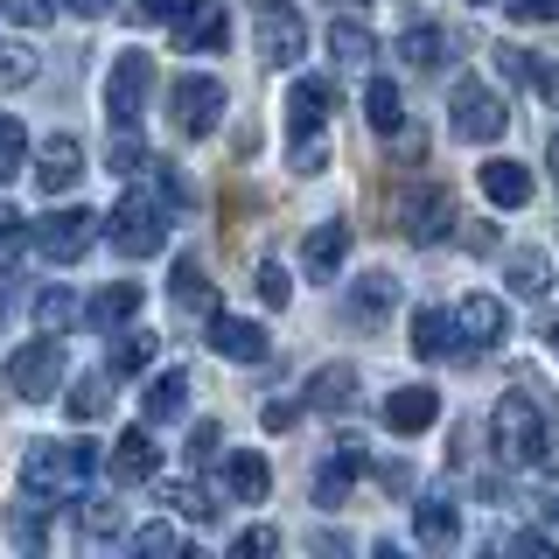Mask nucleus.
Masks as SVG:
<instances>
[{"mask_svg":"<svg viewBox=\"0 0 559 559\" xmlns=\"http://www.w3.org/2000/svg\"><path fill=\"white\" fill-rule=\"evenodd\" d=\"M489 433H497V454L511 468L559 476V419L538 406V392H503L497 413H489Z\"/></svg>","mask_w":559,"mask_h":559,"instance_id":"nucleus-1","label":"nucleus"},{"mask_svg":"<svg viewBox=\"0 0 559 559\" xmlns=\"http://www.w3.org/2000/svg\"><path fill=\"white\" fill-rule=\"evenodd\" d=\"M98 468V448L92 441H35L22 454V497L28 503H57L70 489H84Z\"/></svg>","mask_w":559,"mask_h":559,"instance_id":"nucleus-2","label":"nucleus"},{"mask_svg":"<svg viewBox=\"0 0 559 559\" xmlns=\"http://www.w3.org/2000/svg\"><path fill=\"white\" fill-rule=\"evenodd\" d=\"M322 127H329V84L322 78H294V92H287V140H294V168H301V175H322V162H329Z\"/></svg>","mask_w":559,"mask_h":559,"instance_id":"nucleus-3","label":"nucleus"},{"mask_svg":"<svg viewBox=\"0 0 559 559\" xmlns=\"http://www.w3.org/2000/svg\"><path fill=\"white\" fill-rule=\"evenodd\" d=\"M105 238H112L127 259H154V252L168 245V203L127 189V197L112 203V217H105Z\"/></svg>","mask_w":559,"mask_h":559,"instance_id":"nucleus-4","label":"nucleus"},{"mask_svg":"<svg viewBox=\"0 0 559 559\" xmlns=\"http://www.w3.org/2000/svg\"><path fill=\"white\" fill-rule=\"evenodd\" d=\"M98 224H105V217H92V210L70 203V210H49V217H35V224H28V245L49 259V266H78V259L92 252Z\"/></svg>","mask_w":559,"mask_h":559,"instance_id":"nucleus-5","label":"nucleus"},{"mask_svg":"<svg viewBox=\"0 0 559 559\" xmlns=\"http://www.w3.org/2000/svg\"><path fill=\"white\" fill-rule=\"evenodd\" d=\"M448 127H454V140L489 147V140H503V127H511V105L489 92V84L462 78V84H454V98H448Z\"/></svg>","mask_w":559,"mask_h":559,"instance_id":"nucleus-6","label":"nucleus"},{"mask_svg":"<svg viewBox=\"0 0 559 559\" xmlns=\"http://www.w3.org/2000/svg\"><path fill=\"white\" fill-rule=\"evenodd\" d=\"M252 22H259V57L273 70H294V57L308 49V28L294 14V0H252Z\"/></svg>","mask_w":559,"mask_h":559,"instance_id":"nucleus-7","label":"nucleus"},{"mask_svg":"<svg viewBox=\"0 0 559 559\" xmlns=\"http://www.w3.org/2000/svg\"><path fill=\"white\" fill-rule=\"evenodd\" d=\"M57 384H63V343L43 329V343H28V349L8 357V392L14 399H49Z\"/></svg>","mask_w":559,"mask_h":559,"instance_id":"nucleus-8","label":"nucleus"},{"mask_svg":"<svg viewBox=\"0 0 559 559\" xmlns=\"http://www.w3.org/2000/svg\"><path fill=\"white\" fill-rule=\"evenodd\" d=\"M175 133L182 140H203V133H217V119H224V84L217 78H175Z\"/></svg>","mask_w":559,"mask_h":559,"instance_id":"nucleus-9","label":"nucleus"},{"mask_svg":"<svg viewBox=\"0 0 559 559\" xmlns=\"http://www.w3.org/2000/svg\"><path fill=\"white\" fill-rule=\"evenodd\" d=\"M147 84H154V63L140 57V49H127V57L112 63V78H105V112H112V127H140Z\"/></svg>","mask_w":559,"mask_h":559,"instance_id":"nucleus-10","label":"nucleus"},{"mask_svg":"<svg viewBox=\"0 0 559 559\" xmlns=\"http://www.w3.org/2000/svg\"><path fill=\"white\" fill-rule=\"evenodd\" d=\"M448 322H454V336H462L468 357H489V349L511 336V322H503V301H497V294H462V308H454Z\"/></svg>","mask_w":559,"mask_h":559,"instance_id":"nucleus-11","label":"nucleus"},{"mask_svg":"<svg viewBox=\"0 0 559 559\" xmlns=\"http://www.w3.org/2000/svg\"><path fill=\"white\" fill-rule=\"evenodd\" d=\"M175 43L189 49V57H210V49H224V35H231V14H224V0H175Z\"/></svg>","mask_w":559,"mask_h":559,"instance_id":"nucleus-12","label":"nucleus"},{"mask_svg":"<svg viewBox=\"0 0 559 559\" xmlns=\"http://www.w3.org/2000/svg\"><path fill=\"white\" fill-rule=\"evenodd\" d=\"M203 329H210V349H217V357H231V364H266V349H273L259 322H238V314H224V308L210 314Z\"/></svg>","mask_w":559,"mask_h":559,"instance_id":"nucleus-13","label":"nucleus"},{"mask_svg":"<svg viewBox=\"0 0 559 559\" xmlns=\"http://www.w3.org/2000/svg\"><path fill=\"white\" fill-rule=\"evenodd\" d=\"M448 224H454V197H448L441 182H433V189H413V197H406V238H413V245H441Z\"/></svg>","mask_w":559,"mask_h":559,"instance_id":"nucleus-14","label":"nucleus"},{"mask_svg":"<svg viewBox=\"0 0 559 559\" xmlns=\"http://www.w3.org/2000/svg\"><path fill=\"white\" fill-rule=\"evenodd\" d=\"M433 419H441V392H433V384H399V392L384 399V427L392 433H427Z\"/></svg>","mask_w":559,"mask_h":559,"instance_id":"nucleus-15","label":"nucleus"},{"mask_svg":"<svg viewBox=\"0 0 559 559\" xmlns=\"http://www.w3.org/2000/svg\"><path fill=\"white\" fill-rule=\"evenodd\" d=\"M413 532H419V546L448 552L454 538H462V503H454L448 489H427V497H419V511H413Z\"/></svg>","mask_w":559,"mask_h":559,"instance_id":"nucleus-16","label":"nucleus"},{"mask_svg":"<svg viewBox=\"0 0 559 559\" xmlns=\"http://www.w3.org/2000/svg\"><path fill=\"white\" fill-rule=\"evenodd\" d=\"M357 476H364V441L349 433V441H336V448H329L322 476H314V503H329V511H336V503L349 497V483H357Z\"/></svg>","mask_w":559,"mask_h":559,"instance_id":"nucleus-17","label":"nucleus"},{"mask_svg":"<svg viewBox=\"0 0 559 559\" xmlns=\"http://www.w3.org/2000/svg\"><path fill=\"white\" fill-rule=\"evenodd\" d=\"M105 468H112V483H154V468H162V448H154L147 427H133L127 441H112V454H105Z\"/></svg>","mask_w":559,"mask_h":559,"instance_id":"nucleus-18","label":"nucleus"},{"mask_svg":"<svg viewBox=\"0 0 559 559\" xmlns=\"http://www.w3.org/2000/svg\"><path fill=\"white\" fill-rule=\"evenodd\" d=\"M78 175H84V147H78L70 133H49V140H43V154H35V182H43L49 197H63Z\"/></svg>","mask_w":559,"mask_h":559,"instance_id":"nucleus-19","label":"nucleus"},{"mask_svg":"<svg viewBox=\"0 0 559 559\" xmlns=\"http://www.w3.org/2000/svg\"><path fill=\"white\" fill-rule=\"evenodd\" d=\"M168 301L182 308L189 322H210V314H217V287L203 280L197 259H182V266H175V280H168Z\"/></svg>","mask_w":559,"mask_h":559,"instance_id":"nucleus-20","label":"nucleus"},{"mask_svg":"<svg viewBox=\"0 0 559 559\" xmlns=\"http://www.w3.org/2000/svg\"><path fill=\"white\" fill-rule=\"evenodd\" d=\"M392 301H399V280H392V273H364L357 287H349V322L378 329L384 314H392Z\"/></svg>","mask_w":559,"mask_h":559,"instance_id":"nucleus-21","label":"nucleus"},{"mask_svg":"<svg viewBox=\"0 0 559 559\" xmlns=\"http://www.w3.org/2000/svg\"><path fill=\"white\" fill-rule=\"evenodd\" d=\"M224 489H231L238 503H266V489H273V468H266V454L238 448L231 462H224Z\"/></svg>","mask_w":559,"mask_h":559,"instance_id":"nucleus-22","label":"nucleus"},{"mask_svg":"<svg viewBox=\"0 0 559 559\" xmlns=\"http://www.w3.org/2000/svg\"><path fill=\"white\" fill-rule=\"evenodd\" d=\"M483 197L497 203V210H524V203H532V168H518V162H483Z\"/></svg>","mask_w":559,"mask_h":559,"instance_id":"nucleus-23","label":"nucleus"},{"mask_svg":"<svg viewBox=\"0 0 559 559\" xmlns=\"http://www.w3.org/2000/svg\"><path fill=\"white\" fill-rule=\"evenodd\" d=\"M140 413H147V427H168V419L189 413V371H162L147 384V399H140Z\"/></svg>","mask_w":559,"mask_h":559,"instance_id":"nucleus-24","label":"nucleus"},{"mask_svg":"<svg viewBox=\"0 0 559 559\" xmlns=\"http://www.w3.org/2000/svg\"><path fill=\"white\" fill-rule=\"evenodd\" d=\"M349 399H357V371H349V364H322V371L308 378V406L314 413H349Z\"/></svg>","mask_w":559,"mask_h":559,"instance_id":"nucleus-25","label":"nucleus"},{"mask_svg":"<svg viewBox=\"0 0 559 559\" xmlns=\"http://www.w3.org/2000/svg\"><path fill=\"white\" fill-rule=\"evenodd\" d=\"M343 252H349V224H314L308 245H301V266H308L314 280H329V273L343 266Z\"/></svg>","mask_w":559,"mask_h":559,"instance_id":"nucleus-26","label":"nucleus"},{"mask_svg":"<svg viewBox=\"0 0 559 559\" xmlns=\"http://www.w3.org/2000/svg\"><path fill=\"white\" fill-rule=\"evenodd\" d=\"M140 301H147V294H140V280H112V287H105L84 314H92V329H127L133 314H140Z\"/></svg>","mask_w":559,"mask_h":559,"instance_id":"nucleus-27","label":"nucleus"},{"mask_svg":"<svg viewBox=\"0 0 559 559\" xmlns=\"http://www.w3.org/2000/svg\"><path fill=\"white\" fill-rule=\"evenodd\" d=\"M63 406H70V419H105L112 413V371H84L63 392Z\"/></svg>","mask_w":559,"mask_h":559,"instance_id":"nucleus-28","label":"nucleus"},{"mask_svg":"<svg viewBox=\"0 0 559 559\" xmlns=\"http://www.w3.org/2000/svg\"><path fill=\"white\" fill-rule=\"evenodd\" d=\"M154 349H162V336H154V329H127V336L112 343V364H105V371L112 378H140L154 364Z\"/></svg>","mask_w":559,"mask_h":559,"instance_id":"nucleus-29","label":"nucleus"},{"mask_svg":"<svg viewBox=\"0 0 559 559\" xmlns=\"http://www.w3.org/2000/svg\"><path fill=\"white\" fill-rule=\"evenodd\" d=\"M413 349H419L427 364H441L448 349H454V322H448L441 308H419V314H413Z\"/></svg>","mask_w":559,"mask_h":559,"instance_id":"nucleus-30","label":"nucleus"},{"mask_svg":"<svg viewBox=\"0 0 559 559\" xmlns=\"http://www.w3.org/2000/svg\"><path fill=\"white\" fill-rule=\"evenodd\" d=\"M329 57L364 63V57H378V35L364 28V22H349V14H336V22H329Z\"/></svg>","mask_w":559,"mask_h":559,"instance_id":"nucleus-31","label":"nucleus"},{"mask_svg":"<svg viewBox=\"0 0 559 559\" xmlns=\"http://www.w3.org/2000/svg\"><path fill=\"white\" fill-rule=\"evenodd\" d=\"M441 49H448V35L433 28V22H413L406 35H399V57H406L413 70H433V63H441Z\"/></svg>","mask_w":559,"mask_h":559,"instance_id":"nucleus-32","label":"nucleus"},{"mask_svg":"<svg viewBox=\"0 0 559 559\" xmlns=\"http://www.w3.org/2000/svg\"><path fill=\"white\" fill-rule=\"evenodd\" d=\"M511 294H524V301H546V294H552L546 252H518V259H511Z\"/></svg>","mask_w":559,"mask_h":559,"instance_id":"nucleus-33","label":"nucleus"},{"mask_svg":"<svg viewBox=\"0 0 559 559\" xmlns=\"http://www.w3.org/2000/svg\"><path fill=\"white\" fill-rule=\"evenodd\" d=\"M364 119H371L378 133H399V119H406V112H399V84L392 78H371V84H364Z\"/></svg>","mask_w":559,"mask_h":559,"instance_id":"nucleus-34","label":"nucleus"},{"mask_svg":"<svg viewBox=\"0 0 559 559\" xmlns=\"http://www.w3.org/2000/svg\"><path fill=\"white\" fill-rule=\"evenodd\" d=\"M22 252H28V217L14 203H0V273L22 266Z\"/></svg>","mask_w":559,"mask_h":559,"instance_id":"nucleus-35","label":"nucleus"},{"mask_svg":"<svg viewBox=\"0 0 559 559\" xmlns=\"http://www.w3.org/2000/svg\"><path fill=\"white\" fill-rule=\"evenodd\" d=\"M162 503H168L175 518H189V524H210V518H217V503H210L197 483H168V489H162Z\"/></svg>","mask_w":559,"mask_h":559,"instance_id":"nucleus-36","label":"nucleus"},{"mask_svg":"<svg viewBox=\"0 0 559 559\" xmlns=\"http://www.w3.org/2000/svg\"><path fill=\"white\" fill-rule=\"evenodd\" d=\"M28 162V133H22V119L14 112H0V182H14Z\"/></svg>","mask_w":559,"mask_h":559,"instance_id":"nucleus-37","label":"nucleus"},{"mask_svg":"<svg viewBox=\"0 0 559 559\" xmlns=\"http://www.w3.org/2000/svg\"><path fill=\"white\" fill-rule=\"evenodd\" d=\"M524 84H532V92L559 112V63L552 57H538V49H532V57H524Z\"/></svg>","mask_w":559,"mask_h":559,"instance_id":"nucleus-38","label":"nucleus"},{"mask_svg":"<svg viewBox=\"0 0 559 559\" xmlns=\"http://www.w3.org/2000/svg\"><path fill=\"white\" fill-rule=\"evenodd\" d=\"M28 78H35V57L22 43H0V92H22Z\"/></svg>","mask_w":559,"mask_h":559,"instance_id":"nucleus-39","label":"nucleus"},{"mask_svg":"<svg viewBox=\"0 0 559 559\" xmlns=\"http://www.w3.org/2000/svg\"><path fill=\"white\" fill-rule=\"evenodd\" d=\"M63 322H78V301H70V294L63 287H49L43 294V301H35V329H49V336H57V329Z\"/></svg>","mask_w":559,"mask_h":559,"instance_id":"nucleus-40","label":"nucleus"},{"mask_svg":"<svg viewBox=\"0 0 559 559\" xmlns=\"http://www.w3.org/2000/svg\"><path fill=\"white\" fill-rule=\"evenodd\" d=\"M0 8H8L14 28H49L57 22V0H0Z\"/></svg>","mask_w":559,"mask_h":559,"instance_id":"nucleus-41","label":"nucleus"},{"mask_svg":"<svg viewBox=\"0 0 559 559\" xmlns=\"http://www.w3.org/2000/svg\"><path fill=\"white\" fill-rule=\"evenodd\" d=\"M140 168H147V147H140L133 127H119V140H112V175H140Z\"/></svg>","mask_w":559,"mask_h":559,"instance_id":"nucleus-42","label":"nucleus"},{"mask_svg":"<svg viewBox=\"0 0 559 559\" xmlns=\"http://www.w3.org/2000/svg\"><path fill=\"white\" fill-rule=\"evenodd\" d=\"M133 552H182V532H175V524H140Z\"/></svg>","mask_w":559,"mask_h":559,"instance_id":"nucleus-43","label":"nucleus"},{"mask_svg":"<svg viewBox=\"0 0 559 559\" xmlns=\"http://www.w3.org/2000/svg\"><path fill=\"white\" fill-rule=\"evenodd\" d=\"M273 546H280V532H266V524H252V532H238V546H231V552H238V559H266Z\"/></svg>","mask_w":559,"mask_h":559,"instance_id":"nucleus-44","label":"nucleus"},{"mask_svg":"<svg viewBox=\"0 0 559 559\" xmlns=\"http://www.w3.org/2000/svg\"><path fill=\"white\" fill-rule=\"evenodd\" d=\"M259 301L287 308V266H259Z\"/></svg>","mask_w":559,"mask_h":559,"instance_id":"nucleus-45","label":"nucleus"},{"mask_svg":"<svg viewBox=\"0 0 559 559\" xmlns=\"http://www.w3.org/2000/svg\"><path fill=\"white\" fill-rule=\"evenodd\" d=\"M511 22H559V0H503Z\"/></svg>","mask_w":559,"mask_h":559,"instance_id":"nucleus-46","label":"nucleus"},{"mask_svg":"<svg viewBox=\"0 0 559 559\" xmlns=\"http://www.w3.org/2000/svg\"><path fill=\"white\" fill-rule=\"evenodd\" d=\"M84 532H119V511H112V503H105V497H92V503H84Z\"/></svg>","mask_w":559,"mask_h":559,"instance_id":"nucleus-47","label":"nucleus"},{"mask_svg":"<svg viewBox=\"0 0 559 559\" xmlns=\"http://www.w3.org/2000/svg\"><path fill=\"white\" fill-rule=\"evenodd\" d=\"M8 532L22 538V546H43V511H14V518H8Z\"/></svg>","mask_w":559,"mask_h":559,"instance_id":"nucleus-48","label":"nucleus"},{"mask_svg":"<svg viewBox=\"0 0 559 559\" xmlns=\"http://www.w3.org/2000/svg\"><path fill=\"white\" fill-rule=\"evenodd\" d=\"M210 454H217V427H210V419H203V427L189 433V462H210Z\"/></svg>","mask_w":559,"mask_h":559,"instance_id":"nucleus-49","label":"nucleus"},{"mask_svg":"<svg viewBox=\"0 0 559 559\" xmlns=\"http://www.w3.org/2000/svg\"><path fill=\"white\" fill-rule=\"evenodd\" d=\"M503 552H532L538 559V552H552V538L546 532H518V538H503Z\"/></svg>","mask_w":559,"mask_h":559,"instance_id":"nucleus-50","label":"nucleus"},{"mask_svg":"<svg viewBox=\"0 0 559 559\" xmlns=\"http://www.w3.org/2000/svg\"><path fill=\"white\" fill-rule=\"evenodd\" d=\"M133 14H140V22H168L175 0H133Z\"/></svg>","mask_w":559,"mask_h":559,"instance_id":"nucleus-51","label":"nucleus"},{"mask_svg":"<svg viewBox=\"0 0 559 559\" xmlns=\"http://www.w3.org/2000/svg\"><path fill=\"white\" fill-rule=\"evenodd\" d=\"M266 427H273V433L294 427V399H273V406H266Z\"/></svg>","mask_w":559,"mask_h":559,"instance_id":"nucleus-52","label":"nucleus"},{"mask_svg":"<svg viewBox=\"0 0 559 559\" xmlns=\"http://www.w3.org/2000/svg\"><path fill=\"white\" fill-rule=\"evenodd\" d=\"M70 8H78V14H105V8H112V0H70Z\"/></svg>","mask_w":559,"mask_h":559,"instance_id":"nucleus-53","label":"nucleus"},{"mask_svg":"<svg viewBox=\"0 0 559 559\" xmlns=\"http://www.w3.org/2000/svg\"><path fill=\"white\" fill-rule=\"evenodd\" d=\"M546 343H552V349H559V314H552V322H546Z\"/></svg>","mask_w":559,"mask_h":559,"instance_id":"nucleus-54","label":"nucleus"},{"mask_svg":"<svg viewBox=\"0 0 559 559\" xmlns=\"http://www.w3.org/2000/svg\"><path fill=\"white\" fill-rule=\"evenodd\" d=\"M546 162H552V175H559V133H552V147H546Z\"/></svg>","mask_w":559,"mask_h":559,"instance_id":"nucleus-55","label":"nucleus"},{"mask_svg":"<svg viewBox=\"0 0 559 559\" xmlns=\"http://www.w3.org/2000/svg\"><path fill=\"white\" fill-rule=\"evenodd\" d=\"M546 518H552V524H559V489H552V503H546Z\"/></svg>","mask_w":559,"mask_h":559,"instance_id":"nucleus-56","label":"nucleus"},{"mask_svg":"<svg viewBox=\"0 0 559 559\" xmlns=\"http://www.w3.org/2000/svg\"><path fill=\"white\" fill-rule=\"evenodd\" d=\"M468 8H483V0H468Z\"/></svg>","mask_w":559,"mask_h":559,"instance_id":"nucleus-57","label":"nucleus"},{"mask_svg":"<svg viewBox=\"0 0 559 559\" xmlns=\"http://www.w3.org/2000/svg\"><path fill=\"white\" fill-rule=\"evenodd\" d=\"M0 308H8V301H0Z\"/></svg>","mask_w":559,"mask_h":559,"instance_id":"nucleus-58","label":"nucleus"}]
</instances>
